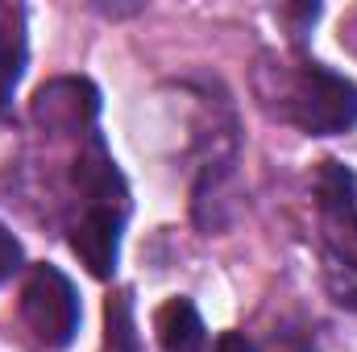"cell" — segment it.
<instances>
[{"instance_id":"obj_10","label":"cell","mask_w":357,"mask_h":352,"mask_svg":"<svg viewBox=\"0 0 357 352\" xmlns=\"http://www.w3.org/2000/svg\"><path fill=\"white\" fill-rule=\"evenodd\" d=\"M212 352H258V349H254V344H250L241 332H225V336L212 344Z\"/></svg>"},{"instance_id":"obj_4","label":"cell","mask_w":357,"mask_h":352,"mask_svg":"<svg viewBox=\"0 0 357 352\" xmlns=\"http://www.w3.org/2000/svg\"><path fill=\"white\" fill-rule=\"evenodd\" d=\"M96 116H100V91L84 75H59V79L42 83L29 99V120L54 141L91 137Z\"/></svg>"},{"instance_id":"obj_1","label":"cell","mask_w":357,"mask_h":352,"mask_svg":"<svg viewBox=\"0 0 357 352\" xmlns=\"http://www.w3.org/2000/svg\"><path fill=\"white\" fill-rule=\"evenodd\" d=\"M254 95L274 120L307 137H337L357 125V83L316 58L262 54L254 67Z\"/></svg>"},{"instance_id":"obj_6","label":"cell","mask_w":357,"mask_h":352,"mask_svg":"<svg viewBox=\"0 0 357 352\" xmlns=\"http://www.w3.org/2000/svg\"><path fill=\"white\" fill-rule=\"evenodd\" d=\"M154 332H158L162 352H204V340H208L204 319H199V311L187 298H171V303L158 307Z\"/></svg>"},{"instance_id":"obj_2","label":"cell","mask_w":357,"mask_h":352,"mask_svg":"<svg viewBox=\"0 0 357 352\" xmlns=\"http://www.w3.org/2000/svg\"><path fill=\"white\" fill-rule=\"evenodd\" d=\"M312 191L324 286L337 307L357 315V178L341 162H320Z\"/></svg>"},{"instance_id":"obj_9","label":"cell","mask_w":357,"mask_h":352,"mask_svg":"<svg viewBox=\"0 0 357 352\" xmlns=\"http://www.w3.org/2000/svg\"><path fill=\"white\" fill-rule=\"evenodd\" d=\"M21 269V241L0 224V282H8Z\"/></svg>"},{"instance_id":"obj_7","label":"cell","mask_w":357,"mask_h":352,"mask_svg":"<svg viewBox=\"0 0 357 352\" xmlns=\"http://www.w3.org/2000/svg\"><path fill=\"white\" fill-rule=\"evenodd\" d=\"M25 71V33H21V13L0 8V112L8 108L13 91Z\"/></svg>"},{"instance_id":"obj_3","label":"cell","mask_w":357,"mask_h":352,"mask_svg":"<svg viewBox=\"0 0 357 352\" xmlns=\"http://www.w3.org/2000/svg\"><path fill=\"white\" fill-rule=\"evenodd\" d=\"M21 319L42 349H67L79 332V294L54 265H33L21 286Z\"/></svg>"},{"instance_id":"obj_8","label":"cell","mask_w":357,"mask_h":352,"mask_svg":"<svg viewBox=\"0 0 357 352\" xmlns=\"http://www.w3.org/2000/svg\"><path fill=\"white\" fill-rule=\"evenodd\" d=\"M258 352H316V340H312V332L299 328V323H278L266 340H262Z\"/></svg>"},{"instance_id":"obj_5","label":"cell","mask_w":357,"mask_h":352,"mask_svg":"<svg viewBox=\"0 0 357 352\" xmlns=\"http://www.w3.org/2000/svg\"><path fill=\"white\" fill-rule=\"evenodd\" d=\"M125 216H129V203H79V216L71 224V249L88 265L91 278H112L121 257Z\"/></svg>"}]
</instances>
